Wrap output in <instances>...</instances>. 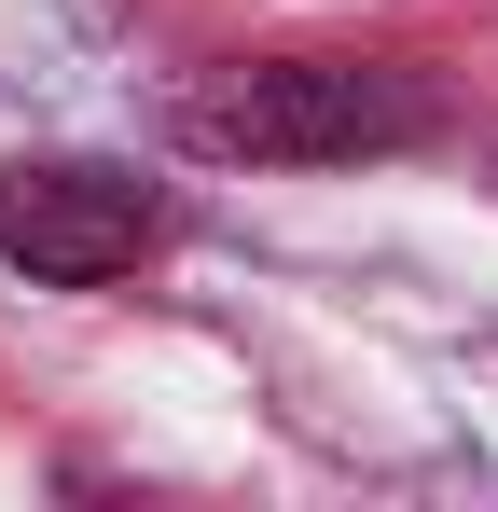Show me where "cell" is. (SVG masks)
<instances>
[{"instance_id":"obj_1","label":"cell","mask_w":498,"mask_h":512,"mask_svg":"<svg viewBox=\"0 0 498 512\" xmlns=\"http://www.w3.org/2000/svg\"><path fill=\"white\" fill-rule=\"evenodd\" d=\"M402 139H429V84L360 56H263L180 97V153H222V167H360Z\"/></svg>"},{"instance_id":"obj_2","label":"cell","mask_w":498,"mask_h":512,"mask_svg":"<svg viewBox=\"0 0 498 512\" xmlns=\"http://www.w3.org/2000/svg\"><path fill=\"white\" fill-rule=\"evenodd\" d=\"M166 236V208H153V180H125V167H0V263H28L42 291H111L125 263Z\"/></svg>"}]
</instances>
